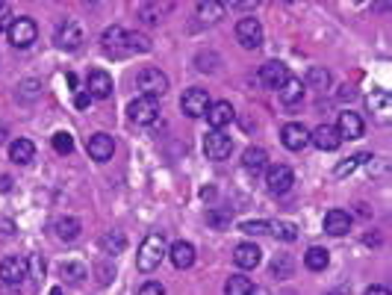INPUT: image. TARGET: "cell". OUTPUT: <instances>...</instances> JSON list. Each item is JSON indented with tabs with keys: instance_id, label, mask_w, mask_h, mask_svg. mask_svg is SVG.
<instances>
[{
	"instance_id": "obj_18",
	"label": "cell",
	"mask_w": 392,
	"mask_h": 295,
	"mask_svg": "<svg viewBox=\"0 0 392 295\" xmlns=\"http://www.w3.org/2000/svg\"><path fill=\"white\" fill-rule=\"evenodd\" d=\"M89 97H97V101L112 97V77L106 71H92L89 74Z\"/></svg>"
},
{
	"instance_id": "obj_13",
	"label": "cell",
	"mask_w": 392,
	"mask_h": 295,
	"mask_svg": "<svg viewBox=\"0 0 392 295\" xmlns=\"http://www.w3.org/2000/svg\"><path fill=\"white\" fill-rule=\"evenodd\" d=\"M363 130H366V124L357 112H340V121H336V133L340 139H360Z\"/></svg>"
},
{
	"instance_id": "obj_50",
	"label": "cell",
	"mask_w": 392,
	"mask_h": 295,
	"mask_svg": "<svg viewBox=\"0 0 392 295\" xmlns=\"http://www.w3.org/2000/svg\"><path fill=\"white\" fill-rule=\"evenodd\" d=\"M330 295H340V292H330Z\"/></svg>"
},
{
	"instance_id": "obj_15",
	"label": "cell",
	"mask_w": 392,
	"mask_h": 295,
	"mask_svg": "<svg viewBox=\"0 0 392 295\" xmlns=\"http://www.w3.org/2000/svg\"><path fill=\"white\" fill-rule=\"evenodd\" d=\"M112 153H115V142H112L109 133H94L89 139V157L92 160L106 163V160H112Z\"/></svg>"
},
{
	"instance_id": "obj_24",
	"label": "cell",
	"mask_w": 392,
	"mask_h": 295,
	"mask_svg": "<svg viewBox=\"0 0 392 295\" xmlns=\"http://www.w3.org/2000/svg\"><path fill=\"white\" fill-rule=\"evenodd\" d=\"M224 4H218V0H201L198 6H195V12H198V18L204 21V24H216V21H221L224 18Z\"/></svg>"
},
{
	"instance_id": "obj_42",
	"label": "cell",
	"mask_w": 392,
	"mask_h": 295,
	"mask_svg": "<svg viewBox=\"0 0 392 295\" xmlns=\"http://www.w3.org/2000/svg\"><path fill=\"white\" fill-rule=\"evenodd\" d=\"M242 233H248V236L269 233V221H242Z\"/></svg>"
},
{
	"instance_id": "obj_37",
	"label": "cell",
	"mask_w": 392,
	"mask_h": 295,
	"mask_svg": "<svg viewBox=\"0 0 392 295\" xmlns=\"http://www.w3.org/2000/svg\"><path fill=\"white\" fill-rule=\"evenodd\" d=\"M363 160H369V153H357V157H348L345 163H340V165L333 168V174H336V177H345V174H351V172H354V168H357Z\"/></svg>"
},
{
	"instance_id": "obj_34",
	"label": "cell",
	"mask_w": 392,
	"mask_h": 295,
	"mask_svg": "<svg viewBox=\"0 0 392 295\" xmlns=\"http://www.w3.org/2000/svg\"><path fill=\"white\" fill-rule=\"evenodd\" d=\"M168 9H172V4H145L142 9H139V15H142L145 24H160Z\"/></svg>"
},
{
	"instance_id": "obj_25",
	"label": "cell",
	"mask_w": 392,
	"mask_h": 295,
	"mask_svg": "<svg viewBox=\"0 0 392 295\" xmlns=\"http://www.w3.org/2000/svg\"><path fill=\"white\" fill-rule=\"evenodd\" d=\"M9 157L15 160L18 165L33 163V157H36V145L30 142V139H15V142L9 145Z\"/></svg>"
},
{
	"instance_id": "obj_48",
	"label": "cell",
	"mask_w": 392,
	"mask_h": 295,
	"mask_svg": "<svg viewBox=\"0 0 392 295\" xmlns=\"http://www.w3.org/2000/svg\"><path fill=\"white\" fill-rule=\"evenodd\" d=\"M340 97H348V101H351V97H354V89H351V86H342Z\"/></svg>"
},
{
	"instance_id": "obj_10",
	"label": "cell",
	"mask_w": 392,
	"mask_h": 295,
	"mask_svg": "<svg viewBox=\"0 0 392 295\" xmlns=\"http://www.w3.org/2000/svg\"><path fill=\"white\" fill-rule=\"evenodd\" d=\"M30 277L27 275V260L24 257H4L0 260V280L9 287H15V284H24V280Z\"/></svg>"
},
{
	"instance_id": "obj_49",
	"label": "cell",
	"mask_w": 392,
	"mask_h": 295,
	"mask_svg": "<svg viewBox=\"0 0 392 295\" xmlns=\"http://www.w3.org/2000/svg\"><path fill=\"white\" fill-rule=\"evenodd\" d=\"M50 295H62V289H59V287H53V289H50Z\"/></svg>"
},
{
	"instance_id": "obj_43",
	"label": "cell",
	"mask_w": 392,
	"mask_h": 295,
	"mask_svg": "<svg viewBox=\"0 0 392 295\" xmlns=\"http://www.w3.org/2000/svg\"><path fill=\"white\" fill-rule=\"evenodd\" d=\"M12 21H15V15H12V9L6 4H0V30H9Z\"/></svg>"
},
{
	"instance_id": "obj_14",
	"label": "cell",
	"mask_w": 392,
	"mask_h": 295,
	"mask_svg": "<svg viewBox=\"0 0 392 295\" xmlns=\"http://www.w3.org/2000/svg\"><path fill=\"white\" fill-rule=\"evenodd\" d=\"M310 142L318 148V151H336L340 148V133H336L333 124H318V128L310 133Z\"/></svg>"
},
{
	"instance_id": "obj_33",
	"label": "cell",
	"mask_w": 392,
	"mask_h": 295,
	"mask_svg": "<svg viewBox=\"0 0 392 295\" xmlns=\"http://www.w3.org/2000/svg\"><path fill=\"white\" fill-rule=\"evenodd\" d=\"M269 233H274L280 242H295L298 240V228L292 221H269Z\"/></svg>"
},
{
	"instance_id": "obj_23",
	"label": "cell",
	"mask_w": 392,
	"mask_h": 295,
	"mask_svg": "<svg viewBox=\"0 0 392 295\" xmlns=\"http://www.w3.org/2000/svg\"><path fill=\"white\" fill-rule=\"evenodd\" d=\"M277 95H280V101H284L286 107H295V104L304 101V83L298 77H289L284 86L277 89Z\"/></svg>"
},
{
	"instance_id": "obj_21",
	"label": "cell",
	"mask_w": 392,
	"mask_h": 295,
	"mask_svg": "<svg viewBox=\"0 0 392 295\" xmlns=\"http://www.w3.org/2000/svg\"><path fill=\"white\" fill-rule=\"evenodd\" d=\"M348 228H351V216H348L345 210H330V213L325 216V231L330 236H345Z\"/></svg>"
},
{
	"instance_id": "obj_1",
	"label": "cell",
	"mask_w": 392,
	"mask_h": 295,
	"mask_svg": "<svg viewBox=\"0 0 392 295\" xmlns=\"http://www.w3.org/2000/svg\"><path fill=\"white\" fill-rule=\"evenodd\" d=\"M165 257H168V245L162 240V233H150V236H145L142 248H139L136 266H139V272H153V269H160V263Z\"/></svg>"
},
{
	"instance_id": "obj_32",
	"label": "cell",
	"mask_w": 392,
	"mask_h": 295,
	"mask_svg": "<svg viewBox=\"0 0 392 295\" xmlns=\"http://www.w3.org/2000/svg\"><path fill=\"white\" fill-rule=\"evenodd\" d=\"M153 45L142 33H124V53H148Z\"/></svg>"
},
{
	"instance_id": "obj_22",
	"label": "cell",
	"mask_w": 392,
	"mask_h": 295,
	"mask_svg": "<svg viewBox=\"0 0 392 295\" xmlns=\"http://www.w3.org/2000/svg\"><path fill=\"white\" fill-rule=\"evenodd\" d=\"M53 233L59 242H74L80 236V221L74 216H65V219H56L53 221Z\"/></svg>"
},
{
	"instance_id": "obj_4",
	"label": "cell",
	"mask_w": 392,
	"mask_h": 295,
	"mask_svg": "<svg viewBox=\"0 0 392 295\" xmlns=\"http://www.w3.org/2000/svg\"><path fill=\"white\" fill-rule=\"evenodd\" d=\"M236 41H239L245 50H257L262 45V24L257 18H242L236 24Z\"/></svg>"
},
{
	"instance_id": "obj_16",
	"label": "cell",
	"mask_w": 392,
	"mask_h": 295,
	"mask_svg": "<svg viewBox=\"0 0 392 295\" xmlns=\"http://www.w3.org/2000/svg\"><path fill=\"white\" fill-rule=\"evenodd\" d=\"M260 260H262V251L254 242H239L233 251V263L239 266V269H257Z\"/></svg>"
},
{
	"instance_id": "obj_2",
	"label": "cell",
	"mask_w": 392,
	"mask_h": 295,
	"mask_svg": "<svg viewBox=\"0 0 392 295\" xmlns=\"http://www.w3.org/2000/svg\"><path fill=\"white\" fill-rule=\"evenodd\" d=\"M136 86L142 92V97H162L168 92V77L160 71V68H142V71L136 74Z\"/></svg>"
},
{
	"instance_id": "obj_12",
	"label": "cell",
	"mask_w": 392,
	"mask_h": 295,
	"mask_svg": "<svg viewBox=\"0 0 392 295\" xmlns=\"http://www.w3.org/2000/svg\"><path fill=\"white\" fill-rule=\"evenodd\" d=\"M289 80V71H286V65L284 62H277V60H272V62H265L262 68H260V83L265 89H280L284 83Z\"/></svg>"
},
{
	"instance_id": "obj_46",
	"label": "cell",
	"mask_w": 392,
	"mask_h": 295,
	"mask_svg": "<svg viewBox=\"0 0 392 295\" xmlns=\"http://www.w3.org/2000/svg\"><path fill=\"white\" fill-rule=\"evenodd\" d=\"M363 295H389V289H386V287H377V284H374V287H369V289L363 292Z\"/></svg>"
},
{
	"instance_id": "obj_8",
	"label": "cell",
	"mask_w": 392,
	"mask_h": 295,
	"mask_svg": "<svg viewBox=\"0 0 392 295\" xmlns=\"http://www.w3.org/2000/svg\"><path fill=\"white\" fill-rule=\"evenodd\" d=\"M130 121L133 124H153L160 118V104L153 97H136V101L127 107Z\"/></svg>"
},
{
	"instance_id": "obj_6",
	"label": "cell",
	"mask_w": 392,
	"mask_h": 295,
	"mask_svg": "<svg viewBox=\"0 0 392 295\" xmlns=\"http://www.w3.org/2000/svg\"><path fill=\"white\" fill-rule=\"evenodd\" d=\"M180 107L189 118H204L206 109H209V95L206 89H186L183 97H180Z\"/></svg>"
},
{
	"instance_id": "obj_35",
	"label": "cell",
	"mask_w": 392,
	"mask_h": 295,
	"mask_svg": "<svg viewBox=\"0 0 392 295\" xmlns=\"http://www.w3.org/2000/svg\"><path fill=\"white\" fill-rule=\"evenodd\" d=\"M59 275H62L65 284H80V280L86 277L89 272H86V266H83V263H62L59 266Z\"/></svg>"
},
{
	"instance_id": "obj_29",
	"label": "cell",
	"mask_w": 392,
	"mask_h": 295,
	"mask_svg": "<svg viewBox=\"0 0 392 295\" xmlns=\"http://www.w3.org/2000/svg\"><path fill=\"white\" fill-rule=\"evenodd\" d=\"M328 86H330V71H328V68H321V65H313L310 71H307V83H304V89L325 92Z\"/></svg>"
},
{
	"instance_id": "obj_47",
	"label": "cell",
	"mask_w": 392,
	"mask_h": 295,
	"mask_svg": "<svg viewBox=\"0 0 392 295\" xmlns=\"http://www.w3.org/2000/svg\"><path fill=\"white\" fill-rule=\"evenodd\" d=\"M9 189H12V180L4 174V177H0V192H9Z\"/></svg>"
},
{
	"instance_id": "obj_40",
	"label": "cell",
	"mask_w": 392,
	"mask_h": 295,
	"mask_svg": "<svg viewBox=\"0 0 392 295\" xmlns=\"http://www.w3.org/2000/svg\"><path fill=\"white\" fill-rule=\"evenodd\" d=\"M45 269H48V266H45V260H41L38 254H33V257H27V275H30V277L41 280V277H45Z\"/></svg>"
},
{
	"instance_id": "obj_20",
	"label": "cell",
	"mask_w": 392,
	"mask_h": 295,
	"mask_svg": "<svg viewBox=\"0 0 392 295\" xmlns=\"http://www.w3.org/2000/svg\"><path fill=\"white\" fill-rule=\"evenodd\" d=\"M168 257H172L174 269H189V266L195 263V245L192 242H174L172 248H168Z\"/></svg>"
},
{
	"instance_id": "obj_11",
	"label": "cell",
	"mask_w": 392,
	"mask_h": 295,
	"mask_svg": "<svg viewBox=\"0 0 392 295\" xmlns=\"http://www.w3.org/2000/svg\"><path fill=\"white\" fill-rule=\"evenodd\" d=\"M280 142H284V148H289V151H304L307 145H310V130L298 121H289L286 128L280 130Z\"/></svg>"
},
{
	"instance_id": "obj_26",
	"label": "cell",
	"mask_w": 392,
	"mask_h": 295,
	"mask_svg": "<svg viewBox=\"0 0 392 295\" xmlns=\"http://www.w3.org/2000/svg\"><path fill=\"white\" fill-rule=\"evenodd\" d=\"M366 104H369V109H372L381 121H386V118H389V104H392V97H389V92H386V89L372 92V95L366 97Z\"/></svg>"
},
{
	"instance_id": "obj_7",
	"label": "cell",
	"mask_w": 392,
	"mask_h": 295,
	"mask_svg": "<svg viewBox=\"0 0 392 295\" xmlns=\"http://www.w3.org/2000/svg\"><path fill=\"white\" fill-rule=\"evenodd\" d=\"M233 151V139L224 136L221 130H209L206 139H204V153L209 160H227Z\"/></svg>"
},
{
	"instance_id": "obj_28",
	"label": "cell",
	"mask_w": 392,
	"mask_h": 295,
	"mask_svg": "<svg viewBox=\"0 0 392 295\" xmlns=\"http://www.w3.org/2000/svg\"><path fill=\"white\" fill-rule=\"evenodd\" d=\"M124 248H127V240H124L121 231H109V233L101 236V251H104V254L115 257V254H121Z\"/></svg>"
},
{
	"instance_id": "obj_39",
	"label": "cell",
	"mask_w": 392,
	"mask_h": 295,
	"mask_svg": "<svg viewBox=\"0 0 392 295\" xmlns=\"http://www.w3.org/2000/svg\"><path fill=\"white\" fill-rule=\"evenodd\" d=\"M53 151L56 153H71L74 151V136L71 133H56L53 136Z\"/></svg>"
},
{
	"instance_id": "obj_44",
	"label": "cell",
	"mask_w": 392,
	"mask_h": 295,
	"mask_svg": "<svg viewBox=\"0 0 392 295\" xmlns=\"http://www.w3.org/2000/svg\"><path fill=\"white\" fill-rule=\"evenodd\" d=\"M139 295H165V287L157 284V280H148V284L139 289Z\"/></svg>"
},
{
	"instance_id": "obj_41",
	"label": "cell",
	"mask_w": 392,
	"mask_h": 295,
	"mask_svg": "<svg viewBox=\"0 0 392 295\" xmlns=\"http://www.w3.org/2000/svg\"><path fill=\"white\" fill-rule=\"evenodd\" d=\"M206 224H213V228H218V231L230 228V213H221V210H209V213H206Z\"/></svg>"
},
{
	"instance_id": "obj_30",
	"label": "cell",
	"mask_w": 392,
	"mask_h": 295,
	"mask_svg": "<svg viewBox=\"0 0 392 295\" xmlns=\"http://www.w3.org/2000/svg\"><path fill=\"white\" fill-rule=\"evenodd\" d=\"M242 165L248 168V172H262V168H269V153H265L262 148H248L245 157H242Z\"/></svg>"
},
{
	"instance_id": "obj_3",
	"label": "cell",
	"mask_w": 392,
	"mask_h": 295,
	"mask_svg": "<svg viewBox=\"0 0 392 295\" xmlns=\"http://www.w3.org/2000/svg\"><path fill=\"white\" fill-rule=\"evenodd\" d=\"M6 36H9V45L12 48H30L33 41L38 39V27H36V21L33 18H15L12 21V27L6 30Z\"/></svg>"
},
{
	"instance_id": "obj_31",
	"label": "cell",
	"mask_w": 392,
	"mask_h": 295,
	"mask_svg": "<svg viewBox=\"0 0 392 295\" xmlns=\"http://www.w3.org/2000/svg\"><path fill=\"white\" fill-rule=\"evenodd\" d=\"M224 295H254V284L245 275H230L224 284Z\"/></svg>"
},
{
	"instance_id": "obj_19",
	"label": "cell",
	"mask_w": 392,
	"mask_h": 295,
	"mask_svg": "<svg viewBox=\"0 0 392 295\" xmlns=\"http://www.w3.org/2000/svg\"><path fill=\"white\" fill-rule=\"evenodd\" d=\"M124 33H127V30H121L118 24H112V27H106V30H104L101 41H104V50L109 56H124Z\"/></svg>"
},
{
	"instance_id": "obj_36",
	"label": "cell",
	"mask_w": 392,
	"mask_h": 295,
	"mask_svg": "<svg viewBox=\"0 0 392 295\" xmlns=\"http://www.w3.org/2000/svg\"><path fill=\"white\" fill-rule=\"evenodd\" d=\"M272 275L280 277V280H284V277H292V260H289L286 254H277V257L272 260Z\"/></svg>"
},
{
	"instance_id": "obj_17",
	"label": "cell",
	"mask_w": 392,
	"mask_h": 295,
	"mask_svg": "<svg viewBox=\"0 0 392 295\" xmlns=\"http://www.w3.org/2000/svg\"><path fill=\"white\" fill-rule=\"evenodd\" d=\"M236 118V109L227 104V101H218V104H209L206 109V121L213 124V130H221V128H227V124Z\"/></svg>"
},
{
	"instance_id": "obj_5",
	"label": "cell",
	"mask_w": 392,
	"mask_h": 295,
	"mask_svg": "<svg viewBox=\"0 0 392 295\" xmlns=\"http://www.w3.org/2000/svg\"><path fill=\"white\" fill-rule=\"evenodd\" d=\"M295 184V174H292L289 165H272L269 174H265V189L272 195H286Z\"/></svg>"
},
{
	"instance_id": "obj_9",
	"label": "cell",
	"mask_w": 392,
	"mask_h": 295,
	"mask_svg": "<svg viewBox=\"0 0 392 295\" xmlns=\"http://www.w3.org/2000/svg\"><path fill=\"white\" fill-rule=\"evenodd\" d=\"M56 48H62V50H77L83 45V30H80V24L77 21H62L59 27H56Z\"/></svg>"
},
{
	"instance_id": "obj_38",
	"label": "cell",
	"mask_w": 392,
	"mask_h": 295,
	"mask_svg": "<svg viewBox=\"0 0 392 295\" xmlns=\"http://www.w3.org/2000/svg\"><path fill=\"white\" fill-rule=\"evenodd\" d=\"M38 95H41V83H38V80L21 83V89H18V97H21V101H36Z\"/></svg>"
},
{
	"instance_id": "obj_45",
	"label": "cell",
	"mask_w": 392,
	"mask_h": 295,
	"mask_svg": "<svg viewBox=\"0 0 392 295\" xmlns=\"http://www.w3.org/2000/svg\"><path fill=\"white\" fill-rule=\"evenodd\" d=\"M89 101H92V97H89V92H77V97H74V107H77V109H86V107H89Z\"/></svg>"
},
{
	"instance_id": "obj_27",
	"label": "cell",
	"mask_w": 392,
	"mask_h": 295,
	"mask_svg": "<svg viewBox=\"0 0 392 295\" xmlns=\"http://www.w3.org/2000/svg\"><path fill=\"white\" fill-rule=\"evenodd\" d=\"M328 263H330V251H328V248L313 245V248L304 254V266H307L310 272H325V269H328Z\"/></svg>"
}]
</instances>
